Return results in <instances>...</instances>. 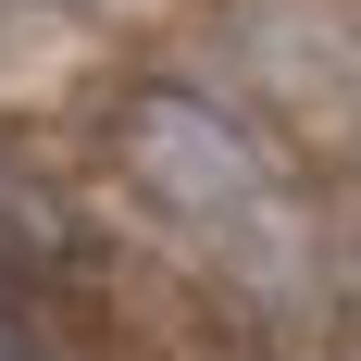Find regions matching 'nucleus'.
<instances>
[{"instance_id": "1", "label": "nucleus", "mask_w": 361, "mask_h": 361, "mask_svg": "<svg viewBox=\"0 0 361 361\" xmlns=\"http://www.w3.org/2000/svg\"><path fill=\"white\" fill-rule=\"evenodd\" d=\"M112 149H125V187H137L162 224H187V237H262V224H274V162H262V137L224 100H200V87H162V75L125 87Z\"/></svg>"}]
</instances>
